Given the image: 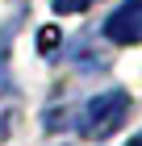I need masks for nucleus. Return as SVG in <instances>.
<instances>
[{"label": "nucleus", "mask_w": 142, "mask_h": 146, "mask_svg": "<svg viewBox=\"0 0 142 146\" xmlns=\"http://www.w3.org/2000/svg\"><path fill=\"white\" fill-rule=\"evenodd\" d=\"M125 113H130V96L125 92H100V96H92V100L84 104V113H79V134L84 138H109L113 129H117L121 121H125Z\"/></svg>", "instance_id": "obj_1"}, {"label": "nucleus", "mask_w": 142, "mask_h": 146, "mask_svg": "<svg viewBox=\"0 0 142 146\" xmlns=\"http://www.w3.org/2000/svg\"><path fill=\"white\" fill-rule=\"evenodd\" d=\"M105 38L117 46H134L142 42V0H125L109 21H105Z\"/></svg>", "instance_id": "obj_2"}, {"label": "nucleus", "mask_w": 142, "mask_h": 146, "mask_svg": "<svg viewBox=\"0 0 142 146\" xmlns=\"http://www.w3.org/2000/svg\"><path fill=\"white\" fill-rule=\"evenodd\" d=\"M96 0H55V13H84V9H92Z\"/></svg>", "instance_id": "obj_3"}, {"label": "nucleus", "mask_w": 142, "mask_h": 146, "mask_svg": "<svg viewBox=\"0 0 142 146\" xmlns=\"http://www.w3.org/2000/svg\"><path fill=\"white\" fill-rule=\"evenodd\" d=\"M55 42H59V29H42V50H55Z\"/></svg>", "instance_id": "obj_4"}, {"label": "nucleus", "mask_w": 142, "mask_h": 146, "mask_svg": "<svg viewBox=\"0 0 142 146\" xmlns=\"http://www.w3.org/2000/svg\"><path fill=\"white\" fill-rule=\"evenodd\" d=\"M125 146H142V134H138V138H130V142H125Z\"/></svg>", "instance_id": "obj_5"}]
</instances>
